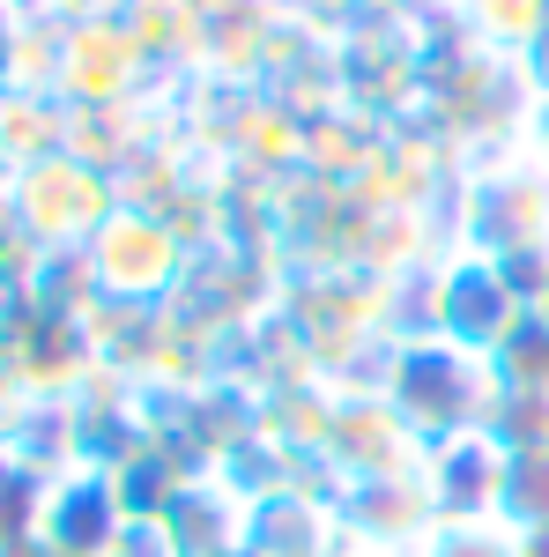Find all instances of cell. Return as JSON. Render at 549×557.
<instances>
[{
    "label": "cell",
    "instance_id": "6da1fadb",
    "mask_svg": "<svg viewBox=\"0 0 549 557\" xmlns=\"http://www.w3.org/2000/svg\"><path fill=\"white\" fill-rule=\"evenodd\" d=\"M97 283L104 290H127V298H149V290H164L171 275H178V246H171V231L157 215L141 209H112L104 215V231H97Z\"/></svg>",
    "mask_w": 549,
    "mask_h": 557
},
{
    "label": "cell",
    "instance_id": "7a4b0ae2",
    "mask_svg": "<svg viewBox=\"0 0 549 557\" xmlns=\"http://www.w3.org/2000/svg\"><path fill=\"white\" fill-rule=\"evenodd\" d=\"M416 557H520V528L512 520H438Z\"/></svg>",
    "mask_w": 549,
    "mask_h": 557
},
{
    "label": "cell",
    "instance_id": "3957f363",
    "mask_svg": "<svg viewBox=\"0 0 549 557\" xmlns=\"http://www.w3.org/2000/svg\"><path fill=\"white\" fill-rule=\"evenodd\" d=\"M506 520L512 528H549V454H512Z\"/></svg>",
    "mask_w": 549,
    "mask_h": 557
},
{
    "label": "cell",
    "instance_id": "277c9868",
    "mask_svg": "<svg viewBox=\"0 0 549 557\" xmlns=\"http://www.w3.org/2000/svg\"><path fill=\"white\" fill-rule=\"evenodd\" d=\"M520 164H535L549 178V89H535L527 112H520Z\"/></svg>",
    "mask_w": 549,
    "mask_h": 557
},
{
    "label": "cell",
    "instance_id": "5b68a950",
    "mask_svg": "<svg viewBox=\"0 0 549 557\" xmlns=\"http://www.w3.org/2000/svg\"><path fill=\"white\" fill-rule=\"evenodd\" d=\"M520 557H549V528H520Z\"/></svg>",
    "mask_w": 549,
    "mask_h": 557
},
{
    "label": "cell",
    "instance_id": "8992f818",
    "mask_svg": "<svg viewBox=\"0 0 549 557\" xmlns=\"http://www.w3.org/2000/svg\"><path fill=\"white\" fill-rule=\"evenodd\" d=\"M0 557H67V550H52V543H8Z\"/></svg>",
    "mask_w": 549,
    "mask_h": 557
},
{
    "label": "cell",
    "instance_id": "52a82bcc",
    "mask_svg": "<svg viewBox=\"0 0 549 557\" xmlns=\"http://www.w3.org/2000/svg\"><path fill=\"white\" fill-rule=\"evenodd\" d=\"M349 557H416V550H349Z\"/></svg>",
    "mask_w": 549,
    "mask_h": 557
}]
</instances>
